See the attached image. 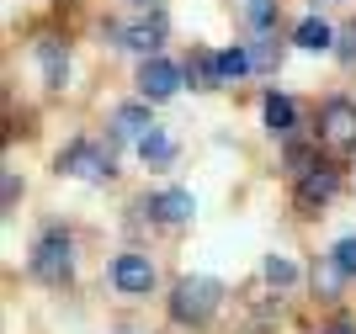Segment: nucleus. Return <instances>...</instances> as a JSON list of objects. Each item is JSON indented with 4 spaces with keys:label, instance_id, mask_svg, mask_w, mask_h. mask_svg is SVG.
Listing matches in <instances>:
<instances>
[{
    "label": "nucleus",
    "instance_id": "nucleus-1",
    "mask_svg": "<svg viewBox=\"0 0 356 334\" xmlns=\"http://www.w3.org/2000/svg\"><path fill=\"white\" fill-rule=\"evenodd\" d=\"M74 265H80L74 233L59 228V223H48L27 249V276L38 281V287H48V292H64V287H74Z\"/></svg>",
    "mask_w": 356,
    "mask_h": 334
},
{
    "label": "nucleus",
    "instance_id": "nucleus-2",
    "mask_svg": "<svg viewBox=\"0 0 356 334\" xmlns=\"http://www.w3.org/2000/svg\"><path fill=\"white\" fill-rule=\"evenodd\" d=\"M223 308V281L218 276H176L165 292V313L176 329H208L213 313Z\"/></svg>",
    "mask_w": 356,
    "mask_h": 334
},
{
    "label": "nucleus",
    "instance_id": "nucleus-3",
    "mask_svg": "<svg viewBox=\"0 0 356 334\" xmlns=\"http://www.w3.org/2000/svg\"><path fill=\"white\" fill-rule=\"evenodd\" d=\"M54 170L70 175V181H86V186H112L118 181V138H70L59 149Z\"/></svg>",
    "mask_w": 356,
    "mask_h": 334
},
{
    "label": "nucleus",
    "instance_id": "nucleus-4",
    "mask_svg": "<svg viewBox=\"0 0 356 334\" xmlns=\"http://www.w3.org/2000/svg\"><path fill=\"white\" fill-rule=\"evenodd\" d=\"M106 287H112V297H122V303H144V297L160 292V265H154L149 249H118V255L106 260Z\"/></svg>",
    "mask_w": 356,
    "mask_h": 334
},
{
    "label": "nucleus",
    "instance_id": "nucleus-5",
    "mask_svg": "<svg viewBox=\"0 0 356 334\" xmlns=\"http://www.w3.org/2000/svg\"><path fill=\"white\" fill-rule=\"evenodd\" d=\"M134 212L149 223V228L176 233V228H186V223H192L197 197H192L186 186H154V191H144V197H138V207H134Z\"/></svg>",
    "mask_w": 356,
    "mask_h": 334
},
{
    "label": "nucleus",
    "instance_id": "nucleus-6",
    "mask_svg": "<svg viewBox=\"0 0 356 334\" xmlns=\"http://www.w3.org/2000/svg\"><path fill=\"white\" fill-rule=\"evenodd\" d=\"M341 186H346V175L335 170V165H314L309 175L293 181V212L298 218H319V212L341 197Z\"/></svg>",
    "mask_w": 356,
    "mask_h": 334
},
{
    "label": "nucleus",
    "instance_id": "nucleus-7",
    "mask_svg": "<svg viewBox=\"0 0 356 334\" xmlns=\"http://www.w3.org/2000/svg\"><path fill=\"white\" fill-rule=\"evenodd\" d=\"M319 144L330 154H356V101L351 96H325L319 101Z\"/></svg>",
    "mask_w": 356,
    "mask_h": 334
},
{
    "label": "nucleus",
    "instance_id": "nucleus-8",
    "mask_svg": "<svg viewBox=\"0 0 356 334\" xmlns=\"http://www.w3.org/2000/svg\"><path fill=\"white\" fill-rule=\"evenodd\" d=\"M106 37H112L118 48H128V53L149 58V53H160V48H165L170 27H165L160 11H144V16H134V22H106Z\"/></svg>",
    "mask_w": 356,
    "mask_h": 334
},
{
    "label": "nucleus",
    "instance_id": "nucleus-9",
    "mask_svg": "<svg viewBox=\"0 0 356 334\" xmlns=\"http://www.w3.org/2000/svg\"><path fill=\"white\" fill-rule=\"evenodd\" d=\"M181 80H186V64H176V58H165V53H149V58H138L134 90L144 96V101L165 106V101H170V96L181 90Z\"/></svg>",
    "mask_w": 356,
    "mask_h": 334
},
{
    "label": "nucleus",
    "instance_id": "nucleus-10",
    "mask_svg": "<svg viewBox=\"0 0 356 334\" xmlns=\"http://www.w3.org/2000/svg\"><path fill=\"white\" fill-rule=\"evenodd\" d=\"M149 128H154V101H144V96L112 106V117H106V133H112L118 144H138Z\"/></svg>",
    "mask_w": 356,
    "mask_h": 334
},
{
    "label": "nucleus",
    "instance_id": "nucleus-11",
    "mask_svg": "<svg viewBox=\"0 0 356 334\" xmlns=\"http://www.w3.org/2000/svg\"><path fill=\"white\" fill-rule=\"evenodd\" d=\"M32 58H38V74H43V90H70V48L59 43V37H43V43L32 48Z\"/></svg>",
    "mask_w": 356,
    "mask_h": 334
},
{
    "label": "nucleus",
    "instance_id": "nucleus-12",
    "mask_svg": "<svg viewBox=\"0 0 356 334\" xmlns=\"http://www.w3.org/2000/svg\"><path fill=\"white\" fill-rule=\"evenodd\" d=\"M261 122H266V133L271 138H293L298 133V101L293 96H282V90H266V96H261Z\"/></svg>",
    "mask_w": 356,
    "mask_h": 334
},
{
    "label": "nucleus",
    "instance_id": "nucleus-13",
    "mask_svg": "<svg viewBox=\"0 0 356 334\" xmlns=\"http://www.w3.org/2000/svg\"><path fill=\"white\" fill-rule=\"evenodd\" d=\"M134 154L149 165V170H170V165H176V138H170V133H165L160 122H154V128H149L144 138L134 144Z\"/></svg>",
    "mask_w": 356,
    "mask_h": 334
},
{
    "label": "nucleus",
    "instance_id": "nucleus-14",
    "mask_svg": "<svg viewBox=\"0 0 356 334\" xmlns=\"http://www.w3.org/2000/svg\"><path fill=\"white\" fill-rule=\"evenodd\" d=\"M293 48H303V53H335V27H330L319 11L303 16L293 27Z\"/></svg>",
    "mask_w": 356,
    "mask_h": 334
},
{
    "label": "nucleus",
    "instance_id": "nucleus-15",
    "mask_svg": "<svg viewBox=\"0 0 356 334\" xmlns=\"http://www.w3.org/2000/svg\"><path fill=\"white\" fill-rule=\"evenodd\" d=\"M261 281H266L277 297L282 292H293L298 281H303V271H298V260L293 255H282V249H271V255H261Z\"/></svg>",
    "mask_w": 356,
    "mask_h": 334
},
{
    "label": "nucleus",
    "instance_id": "nucleus-16",
    "mask_svg": "<svg viewBox=\"0 0 356 334\" xmlns=\"http://www.w3.org/2000/svg\"><path fill=\"white\" fill-rule=\"evenodd\" d=\"M186 80H192L197 90H218V85H223L218 48H192V53H186Z\"/></svg>",
    "mask_w": 356,
    "mask_h": 334
},
{
    "label": "nucleus",
    "instance_id": "nucleus-17",
    "mask_svg": "<svg viewBox=\"0 0 356 334\" xmlns=\"http://www.w3.org/2000/svg\"><path fill=\"white\" fill-rule=\"evenodd\" d=\"M277 22H282V0H245L250 37H277Z\"/></svg>",
    "mask_w": 356,
    "mask_h": 334
},
{
    "label": "nucleus",
    "instance_id": "nucleus-18",
    "mask_svg": "<svg viewBox=\"0 0 356 334\" xmlns=\"http://www.w3.org/2000/svg\"><path fill=\"white\" fill-rule=\"evenodd\" d=\"M218 69H223V85H239L255 74V58H250V43H234V48H218Z\"/></svg>",
    "mask_w": 356,
    "mask_h": 334
},
{
    "label": "nucleus",
    "instance_id": "nucleus-19",
    "mask_svg": "<svg viewBox=\"0 0 356 334\" xmlns=\"http://www.w3.org/2000/svg\"><path fill=\"white\" fill-rule=\"evenodd\" d=\"M314 165H325V160H319V138H314V144H298V138H287V144H282V170L293 175V181H298V175H309Z\"/></svg>",
    "mask_w": 356,
    "mask_h": 334
},
{
    "label": "nucleus",
    "instance_id": "nucleus-20",
    "mask_svg": "<svg viewBox=\"0 0 356 334\" xmlns=\"http://www.w3.org/2000/svg\"><path fill=\"white\" fill-rule=\"evenodd\" d=\"M346 281H351V276H346V271H341L335 260H330V255H325L319 265H314V292H319L325 303H335V297H341V292H346Z\"/></svg>",
    "mask_w": 356,
    "mask_h": 334
},
{
    "label": "nucleus",
    "instance_id": "nucleus-21",
    "mask_svg": "<svg viewBox=\"0 0 356 334\" xmlns=\"http://www.w3.org/2000/svg\"><path fill=\"white\" fill-rule=\"evenodd\" d=\"M250 58H255V74H277V69H282V48L271 43V37H255Z\"/></svg>",
    "mask_w": 356,
    "mask_h": 334
},
{
    "label": "nucleus",
    "instance_id": "nucleus-22",
    "mask_svg": "<svg viewBox=\"0 0 356 334\" xmlns=\"http://www.w3.org/2000/svg\"><path fill=\"white\" fill-rule=\"evenodd\" d=\"M330 260H335L346 276L356 281V233H346V239H335V244H330Z\"/></svg>",
    "mask_w": 356,
    "mask_h": 334
},
{
    "label": "nucleus",
    "instance_id": "nucleus-23",
    "mask_svg": "<svg viewBox=\"0 0 356 334\" xmlns=\"http://www.w3.org/2000/svg\"><path fill=\"white\" fill-rule=\"evenodd\" d=\"M22 191H27V181H22L16 170H6V175H0V207H6V218L16 212V202H22Z\"/></svg>",
    "mask_w": 356,
    "mask_h": 334
},
{
    "label": "nucleus",
    "instance_id": "nucleus-24",
    "mask_svg": "<svg viewBox=\"0 0 356 334\" xmlns=\"http://www.w3.org/2000/svg\"><path fill=\"white\" fill-rule=\"evenodd\" d=\"M335 58H341L346 69H356V22H346V27L335 32Z\"/></svg>",
    "mask_w": 356,
    "mask_h": 334
},
{
    "label": "nucleus",
    "instance_id": "nucleus-25",
    "mask_svg": "<svg viewBox=\"0 0 356 334\" xmlns=\"http://www.w3.org/2000/svg\"><path fill=\"white\" fill-rule=\"evenodd\" d=\"M319 334H356V319H346V313H335L330 324H319Z\"/></svg>",
    "mask_w": 356,
    "mask_h": 334
},
{
    "label": "nucleus",
    "instance_id": "nucleus-26",
    "mask_svg": "<svg viewBox=\"0 0 356 334\" xmlns=\"http://www.w3.org/2000/svg\"><path fill=\"white\" fill-rule=\"evenodd\" d=\"M128 6H138V11H160L165 0H128Z\"/></svg>",
    "mask_w": 356,
    "mask_h": 334
}]
</instances>
